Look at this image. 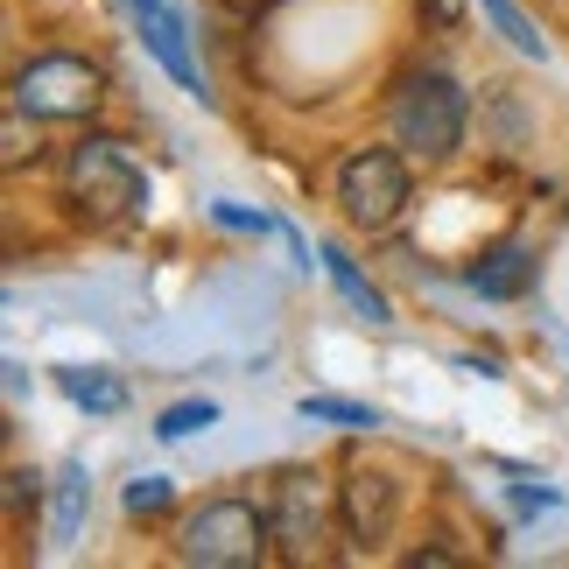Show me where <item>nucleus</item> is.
Wrapping results in <instances>:
<instances>
[{"label":"nucleus","instance_id":"1","mask_svg":"<svg viewBox=\"0 0 569 569\" xmlns=\"http://www.w3.org/2000/svg\"><path fill=\"white\" fill-rule=\"evenodd\" d=\"M268 513L253 507V499H204L183 535H177V556L190 569H253L260 556H268Z\"/></svg>","mask_w":569,"mask_h":569},{"label":"nucleus","instance_id":"2","mask_svg":"<svg viewBox=\"0 0 569 569\" xmlns=\"http://www.w3.org/2000/svg\"><path fill=\"white\" fill-rule=\"evenodd\" d=\"M393 141L415 148V156L443 162L465 148V92H457L450 71H415L393 92Z\"/></svg>","mask_w":569,"mask_h":569},{"label":"nucleus","instance_id":"3","mask_svg":"<svg viewBox=\"0 0 569 569\" xmlns=\"http://www.w3.org/2000/svg\"><path fill=\"white\" fill-rule=\"evenodd\" d=\"M63 190H71V204L92 218V226H113V218L141 211L148 197V177L134 169L120 141H78L71 162H63Z\"/></svg>","mask_w":569,"mask_h":569},{"label":"nucleus","instance_id":"4","mask_svg":"<svg viewBox=\"0 0 569 569\" xmlns=\"http://www.w3.org/2000/svg\"><path fill=\"white\" fill-rule=\"evenodd\" d=\"M99 99H106L99 63H84L71 50H50V57H36V63L14 71V106L29 120H92Z\"/></svg>","mask_w":569,"mask_h":569},{"label":"nucleus","instance_id":"5","mask_svg":"<svg viewBox=\"0 0 569 569\" xmlns=\"http://www.w3.org/2000/svg\"><path fill=\"white\" fill-rule=\"evenodd\" d=\"M268 535H274L281 562H317L323 541H331V486L317 471L289 465L268 486Z\"/></svg>","mask_w":569,"mask_h":569},{"label":"nucleus","instance_id":"6","mask_svg":"<svg viewBox=\"0 0 569 569\" xmlns=\"http://www.w3.org/2000/svg\"><path fill=\"white\" fill-rule=\"evenodd\" d=\"M338 204L359 232H393L408 211V162L393 148H352L338 162Z\"/></svg>","mask_w":569,"mask_h":569},{"label":"nucleus","instance_id":"7","mask_svg":"<svg viewBox=\"0 0 569 569\" xmlns=\"http://www.w3.org/2000/svg\"><path fill=\"white\" fill-rule=\"evenodd\" d=\"M338 507H345V528L352 541H387L393 520H401V486H393V471H352L338 486Z\"/></svg>","mask_w":569,"mask_h":569},{"label":"nucleus","instance_id":"8","mask_svg":"<svg viewBox=\"0 0 569 569\" xmlns=\"http://www.w3.org/2000/svg\"><path fill=\"white\" fill-rule=\"evenodd\" d=\"M465 281L492 302H513V296L535 289V253L528 247H492V253H478V268H465Z\"/></svg>","mask_w":569,"mask_h":569},{"label":"nucleus","instance_id":"9","mask_svg":"<svg viewBox=\"0 0 569 569\" xmlns=\"http://www.w3.org/2000/svg\"><path fill=\"white\" fill-rule=\"evenodd\" d=\"M134 14H141V29H148V50L162 57V71L177 78V84H190V92H204V78H197V63L183 50V21L169 14L162 0H134Z\"/></svg>","mask_w":569,"mask_h":569},{"label":"nucleus","instance_id":"10","mask_svg":"<svg viewBox=\"0 0 569 569\" xmlns=\"http://www.w3.org/2000/svg\"><path fill=\"white\" fill-rule=\"evenodd\" d=\"M323 268H331V281H338V296L352 302V310L366 317V323H387V296L373 289V281L359 274V260L345 253V247H323Z\"/></svg>","mask_w":569,"mask_h":569},{"label":"nucleus","instance_id":"11","mask_svg":"<svg viewBox=\"0 0 569 569\" xmlns=\"http://www.w3.org/2000/svg\"><path fill=\"white\" fill-rule=\"evenodd\" d=\"M84 465H63L57 471V492H50V541H78V520H84Z\"/></svg>","mask_w":569,"mask_h":569},{"label":"nucleus","instance_id":"12","mask_svg":"<svg viewBox=\"0 0 569 569\" xmlns=\"http://www.w3.org/2000/svg\"><path fill=\"white\" fill-rule=\"evenodd\" d=\"M57 387L71 393L78 408H99V415H113V408L127 401V387H120L113 373H99V366H63V373H57Z\"/></svg>","mask_w":569,"mask_h":569},{"label":"nucleus","instance_id":"13","mask_svg":"<svg viewBox=\"0 0 569 569\" xmlns=\"http://www.w3.org/2000/svg\"><path fill=\"white\" fill-rule=\"evenodd\" d=\"M486 21H492V29H499V36L513 42L520 57H535V63L549 57V42H541V29H535V21H528V14L513 8V0H486Z\"/></svg>","mask_w":569,"mask_h":569},{"label":"nucleus","instance_id":"14","mask_svg":"<svg viewBox=\"0 0 569 569\" xmlns=\"http://www.w3.org/2000/svg\"><path fill=\"white\" fill-rule=\"evenodd\" d=\"M211 422H218V401H204V393H197V401H177V408H162V415H156V436H169V443H183V436L211 429Z\"/></svg>","mask_w":569,"mask_h":569},{"label":"nucleus","instance_id":"15","mask_svg":"<svg viewBox=\"0 0 569 569\" xmlns=\"http://www.w3.org/2000/svg\"><path fill=\"white\" fill-rule=\"evenodd\" d=\"M302 415H310V422H338V429H380V415H373V408L338 401V393H310V401H302Z\"/></svg>","mask_w":569,"mask_h":569},{"label":"nucleus","instance_id":"16","mask_svg":"<svg viewBox=\"0 0 569 569\" xmlns=\"http://www.w3.org/2000/svg\"><path fill=\"white\" fill-rule=\"evenodd\" d=\"M169 499H177V486H169V478H156V471H148V478H134V486L120 492V507L134 513V520H156V513H169Z\"/></svg>","mask_w":569,"mask_h":569},{"label":"nucleus","instance_id":"17","mask_svg":"<svg viewBox=\"0 0 569 569\" xmlns=\"http://www.w3.org/2000/svg\"><path fill=\"white\" fill-rule=\"evenodd\" d=\"M21 156H29V113L14 106L8 113V162H21Z\"/></svg>","mask_w":569,"mask_h":569},{"label":"nucleus","instance_id":"18","mask_svg":"<svg viewBox=\"0 0 569 569\" xmlns=\"http://www.w3.org/2000/svg\"><path fill=\"white\" fill-rule=\"evenodd\" d=\"M218 226H232V232H268L274 218H253V211H232V204H218Z\"/></svg>","mask_w":569,"mask_h":569},{"label":"nucleus","instance_id":"19","mask_svg":"<svg viewBox=\"0 0 569 569\" xmlns=\"http://www.w3.org/2000/svg\"><path fill=\"white\" fill-rule=\"evenodd\" d=\"M422 8L436 14V29H457V21H465V0H422Z\"/></svg>","mask_w":569,"mask_h":569}]
</instances>
